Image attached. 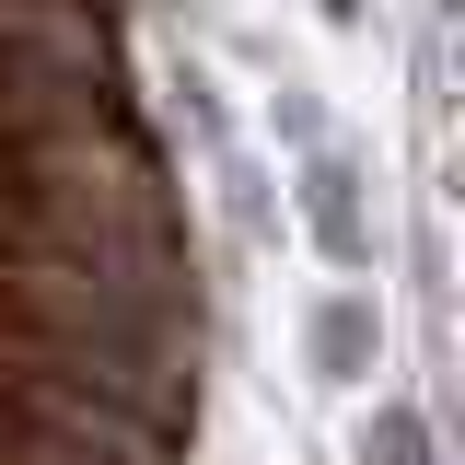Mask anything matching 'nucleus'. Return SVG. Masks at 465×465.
Wrapping results in <instances>:
<instances>
[{
    "mask_svg": "<svg viewBox=\"0 0 465 465\" xmlns=\"http://www.w3.org/2000/svg\"><path fill=\"white\" fill-rule=\"evenodd\" d=\"M372 454H384V465H419L430 442H419V419H407V407H384V419L361 430V465H372Z\"/></svg>",
    "mask_w": 465,
    "mask_h": 465,
    "instance_id": "7ed1b4c3",
    "label": "nucleus"
},
{
    "mask_svg": "<svg viewBox=\"0 0 465 465\" xmlns=\"http://www.w3.org/2000/svg\"><path fill=\"white\" fill-rule=\"evenodd\" d=\"M372 349H384V326H372V302H361V291H338V302H314V372H338V384H361V372H372Z\"/></svg>",
    "mask_w": 465,
    "mask_h": 465,
    "instance_id": "f257e3e1",
    "label": "nucleus"
},
{
    "mask_svg": "<svg viewBox=\"0 0 465 465\" xmlns=\"http://www.w3.org/2000/svg\"><path fill=\"white\" fill-rule=\"evenodd\" d=\"M302 222H314V244H326L338 268H361V244H372V232H361V198H349V163H314V174H302Z\"/></svg>",
    "mask_w": 465,
    "mask_h": 465,
    "instance_id": "f03ea898",
    "label": "nucleus"
}]
</instances>
